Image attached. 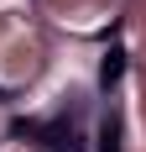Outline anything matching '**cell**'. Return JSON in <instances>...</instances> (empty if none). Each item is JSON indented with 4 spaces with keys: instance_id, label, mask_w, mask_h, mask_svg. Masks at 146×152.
<instances>
[{
    "instance_id": "obj_1",
    "label": "cell",
    "mask_w": 146,
    "mask_h": 152,
    "mask_svg": "<svg viewBox=\"0 0 146 152\" xmlns=\"http://www.w3.org/2000/svg\"><path fill=\"white\" fill-rule=\"evenodd\" d=\"M16 137L31 142L37 152H84V126L68 121V115H52V121H21Z\"/></svg>"
}]
</instances>
